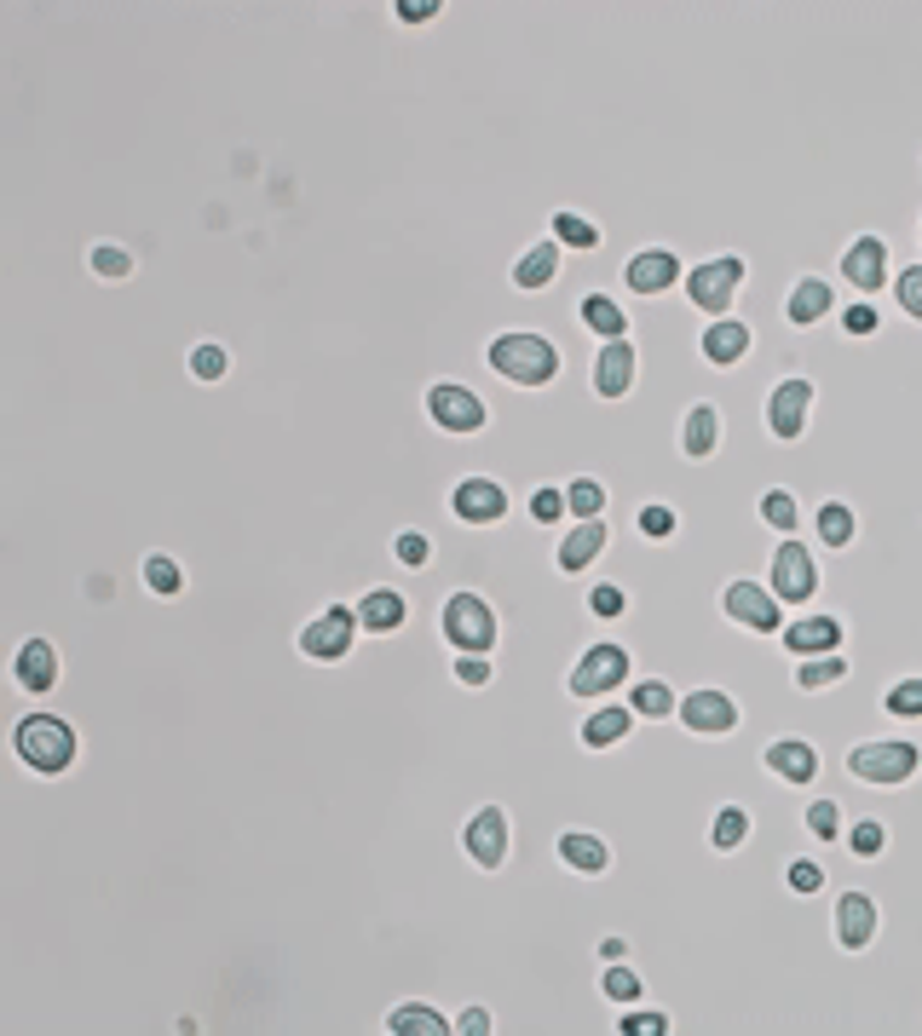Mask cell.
I'll return each instance as SVG.
<instances>
[{
    "label": "cell",
    "mask_w": 922,
    "mask_h": 1036,
    "mask_svg": "<svg viewBox=\"0 0 922 1036\" xmlns=\"http://www.w3.org/2000/svg\"><path fill=\"white\" fill-rule=\"evenodd\" d=\"M490 369L502 380H513V386H548L559 375V352L543 334H496Z\"/></svg>",
    "instance_id": "6da1fadb"
},
{
    "label": "cell",
    "mask_w": 922,
    "mask_h": 1036,
    "mask_svg": "<svg viewBox=\"0 0 922 1036\" xmlns=\"http://www.w3.org/2000/svg\"><path fill=\"white\" fill-rule=\"evenodd\" d=\"M17 755H24L35 771H64L75 760V731L64 720H52V715H29V720H17Z\"/></svg>",
    "instance_id": "7a4b0ae2"
},
{
    "label": "cell",
    "mask_w": 922,
    "mask_h": 1036,
    "mask_svg": "<svg viewBox=\"0 0 922 1036\" xmlns=\"http://www.w3.org/2000/svg\"><path fill=\"white\" fill-rule=\"evenodd\" d=\"M841 674H848V662H841L836 651H825V657H813V662L796 668V685H801V691H818V685H836Z\"/></svg>",
    "instance_id": "d6a6232c"
},
{
    "label": "cell",
    "mask_w": 922,
    "mask_h": 1036,
    "mask_svg": "<svg viewBox=\"0 0 922 1036\" xmlns=\"http://www.w3.org/2000/svg\"><path fill=\"white\" fill-rule=\"evenodd\" d=\"M750 352V329L744 322H715V329L704 334V357L709 363H738Z\"/></svg>",
    "instance_id": "83f0119b"
},
{
    "label": "cell",
    "mask_w": 922,
    "mask_h": 1036,
    "mask_svg": "<svg viewBox=\"0 0 922 1036\" xmlns=\"http://www.w3.org/2000/svg\"><path fill=\"white\" fill-rule=\"evenodd\" d=\"M589 611H594V617H623V587L599 582L594 594H589Z\"/></svg>",
    "instance_id": "ee69618b"
},
{
    "label": "cell",
    "mask_w": 922,
    "mask_h": 1036,
    "mask_svg": "<svg viewBox=\"0 0 922 1036\" xmlns=\"http://www.w3.org/2000/svg\"><path fill=\"white\" fill-rule=\"evenodd\" d=\"M836 933H841V944H848V950H865V944H871L876 904L865 899V892H848V899L836 904Z\"/></svg>",
    "instance_id": "ffe728a7"
},
{
    "label": "cell",
    "mask_w": 922,
    "mask_h": 1036,
    "mask_svg": "<svg viewBox=\"0 0 922 1036\" xmlns=\"http://www.w3.org/2000/svg\"><path fill=\"white\" fill-rule=\"evenodd\" d=\"M226 369H231V357L219 352V345H196V352H191V375L196 380H219Z\"/></svg>",
    "instance_id": "f35d334b"
},
{
    "label": "cell",
    "mask_w": 922,
    "mask_h": 1036,
    "mask_svg": "<svg viewBox=\"0 0 922 1036\" xmlns=\"http://www.w3.org/2000/svg\"><path fill=\"white\" fill-rule=\"evenodd\" d=\"M818 541H825V547H848V541H853V513H848L841 501L818 507Z\"/></svg>",
    "instance_id": "1f68e13d"
},
{
    "label": "cell",
    "mask_w": 922,
    "mask_h": 1036,
    "mask_svg": "<svg viewBox=\"0 0 922 1036\" xmlns=\"http://www.w3.org/2000/svg\"><path fill=\"white\" fill-rule=\"evenodd\" d=\"M427 410L445 432H478V426H485V403H478L468 386H450V380H438L427 392Z\"/></svg>",
    "instance_id": "5b68a950"
},
{
    "label": "cell",
    "mask_w": 922,
    "mask_h": 1036,
    "mask_svg": "<svg viewBox=\"0 0 922 1036\" xmlns=\"http://www.w3.org/2000/svg\"><path fill=\"white\" fill-rule=\"evenodd\" d=\"M357 622L375 627V634H392V627L404 622V599H398L392 587H375V594H364V605H357Z\"/></svg>",
    "instance_id": "d4e9b609"
},
{
    "label": "cell",
    "mask_w": 922,
    "mask_h": 1036,
    "mask_svg": "<svg viewBox=\"0 0 922 1036\" xmlns=\"http://www.w3.org/2000/svg\"><path fill=\"white\" fill-rule=\"evenodd\" d=\"M629 703H634V715H646V720H657V715H669V708H675V697H669L664 680H640Z\"/></svg>",
    "instance_id": "836d02e7"
},
{
    "label": "cell",
    "mask_w": 922,
    "mask_h": 1036,
    "mask_svg": "<svg viewBox=\"0 0 922 1036\" xmlns=\"http://www.w3.org/2000/svg\"><path fill=\"white\" fill-rule=\"evenodd\" d=\"M790 322H801V329H808V322H818L830 312V282H818V277H808V282H796V294H790Z\"/></svg>",
    "instance_id": "4316f807"
},
{
    "label": "cell",
    "mask_w": 922,
    "mask_h": 1036,
    "mask_svg": "<svg viewBox=\"0 0 922 1036\" xmlns=\"http://www.w3.org/2000/svg\"><path fill=\"white\" fill-rule=\"evenodd\" d=\"M554 277H559V242H536L513 266V289H548Z\"/></svg>",
    "instance_id": "7402d4cb"
},
{
    "label": "cell",
    "mask_w": 922,
    "mask_h": 1036,
    "mask_svg": "<svg viewBox=\"0 0 922 1036\" xmlns=\"http://www.w3.org/2000/svg\"><path fill=\"white\" fill-rule=\"evenodd\" d=\"M583 322H589L594 334H606V340H623V329H629L623 312H617L606 294H589V300H583Z\"/></svg>",
    "instance_id": "4dcf8cb0"
},
{
    "label": "cell",
    "mask_w": 922,
    "mask_h": 1036,
    "mask_svg": "<svg viewBox=\"0 0 922 1036\" xmlns=\"http://www.w3.org/2000/svg\"><path fill=\"white\" fill-rule=\"evenodd\" d=\"M606 997H617V1002H634V997H640V979H634L629 967H611V973H606Z\"/></svg>",
    "instance_id": "7dc6e473"
},
{
    "label": "cell",
    "mask_w": 922,
    "mask_h": 1036,
    "mask_svg": "<svg viewBox=\"0 0 922 1036\" xmlns=\"http://www.w3.org/2000/svg\"><path fill=\"white\" fill-rule=\"evenodd\" d=\"M629 731V708H599V715H589V726H583V743L589 748H606V743H617Z\"/></svg>",
    "instance_id": "f546056e"
},
{
    "label": "cell",
    "mask_w": 922,
    "mask_h": 1036,
    "mask_svg": "<svg viewBox=\"0 0 922 1036\" xmlns=\"http://www.w3.org/2000/svg\"><path fill=\"white\" fill-rule=\"evenodd\" d=\"M566 507H571L577 519H599V513H606V490H599L594 478H577L571 490H566Z\"/></svg>",
    "instance_id": "e575fe53"
},
{
    "label": "cell",
    "mask_w": 922,
    "mask_h": 1036,
    "mask_svg": "<svg viewBox=\"0 0 922 1036\" xmlns=\"http://www.w3.org/2000/svg\"><path fill=\"white\" fill-rule=\"evenodd\" d=\"M456 1031H468V1036H485L490 1031V1013L485 1008H468V1013H461V1025Z\"/></svg>",
    "instance_id": "6f0895ef"
},
{
    "label": "cell",
    "mask_w": 922,
    "mask_h": 1036,
    "mask_svg": "<svg viewBox=\"0 0 922 1036\" xmlns=\"http://www.w3.org/2000/svg\"><path fill=\"white\" fill-rule=\"evenodd\" d=\"M680 720H687V731H732L738 703L720 697V691H692V697L680 703Z\"/></svg>",
    "instance_id": "9a60e30c"
},
{
    "label": "cell",
    "mask_w": 922,
    "mask_h": 1036,
    "mask_svg": "<svg viewBox=\"0 0 922 1036\" xmlns=\"http://www.w3.org/2000/svg\"><path fill=\"white\" fill-rule=\"evenodd\" d=\"M761 519H767L773 524V531H796V501H790V490H767V496H761Z\"/></svg>",
    "instance_id": "d590c367"
},
{
    "label": "cell",
    "mask_w": 922,
    "mask_h": 1036,
    "mask_svg": "<svg viewBox=\"0 0 922 1036\" xmlns=\"http://www.w3.org/2000/svg\"><path fill=\"white\" fill-rule=\"evenodd\" d=\"M629 674V657L617 651V645H594V651L571 668V691L577 697H606L611 685H623Z\"/></svg>",
    "instance_id": "52a82bcc"
},
{
    "label": "cell",
    "mask_w": 922,
    "mask_h": 1036,
    "mask_svg": "<svg viewBox=\"0 0 922 1036\" xmlns=\"http://www.w3.org/2000/svg\"><path fill=\"white\" fill-rule=\"evenodd\" d=\"M145 582L156 587V594H179V582H185V576H179V564H173V559L156 553V559H145Z\"/></svg>",
    "instance_id": "ab89813d"
},
{
    "label": "cell",
    "mask_w": 922,
    "mask_h": 1036,
    "mask_svg": "<svg viewBox=\"0 0 922 1036\" xmlns=\"http://www.w3.org/2000/svg\"><path fill=\"white\" fill-rule=\"evenodd\" d=\"M848 766H853V778H865V783H906L922 766V748L917 743H859L848 755Z\"/></svg>",
    "instance_id": "277c9868"
},
{
    "label": "cell",
    "mask_w": 922,
    "mask_h": 1036,
    "mask_svg": "<svg viewBox=\"0 0 922 1036\" xmlns=\"http://www.w3.org/2000/svg\"><path fill=\"white\" fill-rule=\"evenodd\" d=\"M456 680H461V685H485V680H490V662L473 657V651H461V657H456Z\"/></svg>",
    "instance_id": "bcb514c9"
},
{
    "label": "cell",
    "mask_w": 922,
    "mask_h": 1036,
    "mask_svg": "<svg viewBox=\"0 0 922 1036\" xmlns=\"http://www.w3.org/2000/svg\"><path fill=\"white\" fill-rule=\"evenodd\" d=\"M554 236L559 242H566V248H594V226H589V219H577V214H554Z\"/></svg>",
    "instance_id": "8d00e7d4"
},
{
    "label": "cell",
    "mask_w": 922,
    "mask_h": 1036,
    "mask_svg": "<svg viewBox=\"0 0 922 1036\" xmlns=\"http://www.w3.org/2000/svg\"><path fill=\"white\" fill-rule=\"evenodd\" d=\"M427 553H433V547H427V536H398V559H404L410 564V571H415V564H427Z\"/></svg>",
    "instance_id": "f5cc1de1"
},
{
    "label": "cell",
    "mask_w": 922,
    "mask_h": 1036,
    "mask_svg": "<svg viewBox=\"0 0 922 1036\" xmlns=\"http://www.w3.org/2000/svg\"><path fill=\"white\" fill-rule=\"evenodd\" d=\"M882 846H888V836H882V824H859V829H853V852H859V858H876Z\"/></svg>",
    "instance_id": "c3c4849f"
},
{
    "label": "cell",
    "mask_w": 922,
    "mask_h": 1036,
    "mask_svg": "<svg viewBox=\"0 0 922 1036\" xmlns=\"http://www.w3.org/2000/svg\"><path fill=\"white\" fill-rule=\"evenodd\" d=\"M744 282V259H715V266H697L692 271V306L697 312H727V300H732V289Z\"/></svg>",
    "instance_id": "ba28073f"
},
{
    "label": "cell",
    "mask_w": 922,
    "mask_h": 1036,
    "mask_svg": "<svg viewBox=\"0 0 922 1036\" xmlns=\"http://www.w3.org/2000/svg\"><path fill=\"white\" fill-rule=\"evenodd\" d=\"M767 766L778 771L785 783H813V771H818V755L801 738H778L773 748H767Z\"/></svg>",
    "instance_id": "44dd1931"
},
{
    "label": "cell",
    "mask_w": 922,
    "mask_h": 1036,
    "mask_svg": "<svg viewBox=\"0 0 922 1036\" xmlns=\"http://www.w3.org/2000/svg\"><path fill=\"white\" fill-rule=\"evenodd\" d=\"M387 1031H398V1036H445V1031H456V1025H445L433 1008H398L392 1020H387Z\"/></svg>",
    "instance_id": "f1b7e54d"
},
{
    "label": "cell",
    "mask_w": 922,
    "mask_h": 1036,
    "mask_svg": "<svg viewBox=\"0 0 922 1036\" xmlns=\"http://www.w3.org/2000/svg\"><path fill=\"white\" fill-rule=\"evenodd\" d=\"M841 277L853 282V289H882V277H888V248H882L876 236H859L853 248H848V259H841Z\"/></svg>",
    "instance_id": "2e32d148"
},
{
    "label": "cell",
    "mask_w": 922,
    "mask_h": 1036,
    "mask_svg": "<svg viewBox=\"0 0 922 1036\" xmlns=\"http://www.w3.org/2000/svg\"><path fill=\"white\" fill-rule=\"evenodd\" d=\"M93 271H98V277H128V271H133V254H128V248H110V242H105V248H93Z\"/></svg>",
    "instance_id": "60d3db41"
},
{
    "label": "cell",
    "mask_w": 922,
    "mask_h": 1036,
    "mask_svg": "<svg viewBox=\"0 0 922 1036\" xmlns=\"http://www.w3.org/2000/svg\"><path fill=\"white\" fill-rule=\"evenodd\" d=\"M445 639L456 645V651H490L496 645V617H490V605L485 599H473V594H456L445 605Z\"/></svg>",
    "instance_id": "3957f363"
},
{
    "label": "cell",
    "mask_w": 922,
    "mask_h": 1036,
    "mask_svg": "<svg viewBox=\"0 0 922 1036\" xmlns=\"http://www.w3.org/2000/svg\"><path fill=\"white\" fill-rule=\"evenodd\" d=\"M750 836V818H744V812H738V806H727V812H720V818H715V846L720 852H732L738 841H744Z\"/></svg>",
    "instance_id": "74e56055"
},
{
    "label": "cell",
    "mask_w": 922,
    "mask_h": 1036,
    "mask_svg": "<svg viewBox=\"0 0 922 1036\" xmlns=\"http://www.w3.org/2000/svg\"><path fill=\"white\" fill-rule=\"evenodd\" d=\"M727 617L755 627V634H773V627L785 622V617H778V599L767 594V587H755V582H732L727 587Z\"/></svg>",
    "instance_id": "8fae6325"
},
{
    "label": "cell",
    "mask_w": 922,
    "mask_h": 1036,
    "mask_svg": "<svg viewBox=\"0 0 922 1036\" xmlns=\"http://www.w3.org/2000/svg\"><path fill=\"white\" fill-rule=\"evenodd\" d=\"M813 587H818L813 553H808L801 541H785V547L773 553V594L790 599V605H801V599H813Z\"/></svg>",
    "instance_id": "8992f818"
},
{
    "label": "cell",
    "mask_w": 922,
    "mask_h": 1036,
    "mask_svg": "<svg viewBox=\"0 0 922 1036\" xmlns=\"http://www.w3.org/2000/svg\"><path fill=\"white\" fill-rule=\"evenodd\" d=\"M899 306H906L911 317H922V266H911L906 277H899Z\"/></svg>",
    "instance_id": "f6af8a7d"
},
{
    "label": "cell",
    "mask_w": 922,
    "mask_h": 1036,
    "mask_svg": "<svg viewBox=\"0 0 922 1036\" xmlns=\"http://www.w3.org/2000/svg\"><path fill=\"white\" fill-rule=\"evenodd\" d=\"M17 680H24L29 691H47L58 680V651L47 639H29L24 651H17Z\"/></svg>",
    "instance_id": "603a6c76"
},
{
    "label": "cell",
    "mask_w": 922,
    "mask_h": 1036,
    "mask_svg": "<svg viewBox=\"0 0 922 1036\" xmlns=\"http://www.w3.org/2000/svg\"><path fill=\"white\" fill-rule=\"evenodd\" d=\"M461 841H468V852H473L485 869L502 864V858H508V818H502V806H485V812H478Z\"/></svg>",
    "instance_id": "4fadbf2b"
},
{
    "label": "cell",
    "mask_w": 922,
    "mask_h": 1036,
    "mask_svg": "<svg viewBox=\"0 0 922 1036\" xmlns=\"http://www.w3.org/2000/svg\"><path fill=\"white\" fill-rule=\"evenodd\" d=\"M808 829H813L818 841H836V829H841V812H836L830 801H813V806H808Z\"/></svg>",
    "instance_id": "b9f144b4"
},
{
    "label": "cell",
    "mask_w": 922,
    "mask_h": 1036,
    "mask_svg": "<svg viewBox=\"0 0 922 1036\" xmlns=\"http://www.w3.org/2000/svg\"><path fill=\"white\" fill-rule=\"evenodd\" d=\"M785 645L796 657H825V651L841 645V622L836 617H801V622L785 627Z\"/></svg>",
    "instance_id": "e0dca14e"
},
{
    "label": "cell",
    "mask_w": 922,
    "mask_h": 1036,
    "mask_svg": "<svg viewBox=\"0 0 922 1036\" xmlns=\"http://www.w3.org/2000/svg\"><path fill=\"white\" fill-rule=\"evenodd\" d=\"M640 531H646V536H669L675 513H669V507H640Z\"/></svg>",
    "instance_id": "816d5d0a"
},
{
    "label": "cell",
    "mask_w": 922,
    "mask_h": 1036,
    "mask_svg": "<svg viewBox=\"0 0 922 1036\" xmlns=\"http://www.w3.org/2000/svg\"><path fill=\"white\" fill-rule=\"evenodd\" d=\"M634 380V345L629 340H606L594 357V392L599 398H623Z\"/></svg>",
    "instance_id": "5bb4252c"
},
{
    "label": "cell",
    "mask_w": 922,
    "mask_h": 1036,
    "mask_svg": "<svg viewBox=\"0 0 922 1036\" xmlns=\"http://www.w3.org/2000/svg\"><path fill=\"white\" fill-rule=\"evenodd\" d=\"M808 398H813V386L808 380H778L773 386V403H767V426H773V438H801V426H808Z\"/></svg>",
    "instance_id": "30bf717a"
},
{
    "label": "cell",
    "mask_w": 922,
    "mask_h": 1036,
    "mask_svg": "<svg viewBox=\"0 0 922 1036\" xmlns=\"http://www.w3.org/2000/svg\"><path fill=\"white\" fill-rule=\"evenodd\" d=\"M715 438H720V415L709 410V403H697V410L687 415V426H680V450L697 461V455L715 450Z\"/></svg>",
    "instance_id": "484cf974"
},
{
    "label": "cell",
    "mask_w": 922,
    "mask_h": 1036,
    "mask_svg": "<svg viewBox=\"0 0 922 1036\" xmlns=\"http://www.w3.org/2000/svg\"><path fill=\"white\" fill-rule=\"evenodd\" d=\"M617 1031H623V1036H657V1031H669V1020H664V1013H629Z\"/></svg>",
    "instance_id": "f907efd6"
},
{
    "label": "cell",
    "mask_w": 922,
    "mask_h": 1036,
    "mask_svg": "<svg viewBox=\"0 0 922 1036\" xmlns=\"http://www.w3.org/2000/svg\"><path fill=\"white\" fill-rule=\"evenodd\" d=\"M559 513H566V496H559V490H536V496H531V519L554 524Z\"/></svg>",
    "instance_id": "681fc988"
},
{
    "label": "cell",
    "mask_w": 922,
    "mask_h": 1036,
    "mask_svg": "<svg viewBox=\"0 0 922 1036\" xmlns=\"http://www.w3.org/2000/svg\"><path fill=\"white\" fill-rule=\"evenodd\" d=\"M559 858H566L571 869H589V876H599V869L611 864V852L599 836H583V829H571V836H559Z\"/></svg>",
    "instance_id": "cb8c5ba5"
},
{
    "label": "cell",
    "mask_w": 922,
    "mask_h": 1036,
    "mask_svg": "<svg viewBox=\"0 0 922 1036\" xmlns=\"http://www.w3.org/2000/svg\"><path fill=\"white\" fill-rule=\"evenodd\" d=\"M790 887H796V892H818V887H825V876H818V864L801 858V864H790Z\"/></svg>",
    "instance_id": "db71d44e"
},
{
    "label": "cell",
    "mask_w": 922,
    "mask_h": 1036,
    "mask_svg": "<svg viewBox=\"0 0 922 1036\" xmlns=\"http://www.w3.org/2000/svg\"><path fill=\"white\" fill-rule=\"evenodd\" d=\"M841 322H848V334H871V329H876V312H871V306H853Z\"/></svg>",
    "instance_id": "9f6ffc18"
},
{
    "label": "cell",
    "mask_w": 922,
    "mask_h": 1036,
    "mask_svg": "<svg viewBox=\"0 0 922 1036\" xmlns=\"http://www.w3.org/2000/svg\"><path fill=\"white\" fill-rule=\"evenodd\" d=\"M675 277H680V259H675L669 248H652V254H634V259H629V289H634V294H664Z\"/></svg>",
    "instance_id": "d6986e66"
},
{
    "label": "cell",
    "mask_w": 922,
    "mask_h": 1036,
    "mask_svg": "<svg viewBox=\"0 0 922 1036\" xmlns=\"http://www.w3.org/2000/svg\"><path fill=\"white\" fill-rule=\"evenodd\" d=\"M606 519H583L577 531L559 541V571H583V564H594L599 553H606Z\"/></svg>",
    "instance_id": "ac0fdd59"
},
{
    "label": "cell",
    "mask_w": 922,
    "mask_h": 1036,
    "mask_svg": "<svg viewBox=\"0 0 922 1036\" xmlns=\"http://www.w3.org/2000/svg\"><path fill=\"white\" fill-rule=\"evenodd\" d=\"M352 627L357 617L352 611H324L306 634H300V651L317 657V662H335V657H347V645H352Z\"/></svg>",
    "instance_id": "7c38bea8"
},
{
    "label": "cell",
    "mask_w": 922,
    "mask_h": 1036,
    "mask_svg": "<svg viewBox=\"0 0 922 1036\" xmlns=\"http://www.w3.org/2000/svg\"><path fill=\"white\" fill-rule=\"evenodd\" d=\"M433 12H438L433 0H398V17H404V24H427Z\"/></svg>",
    "instance_id": "11a10c76"
},
{
    "label": "cell",
    "mask_w": 922,
    "mask_h": 1036,
    "mask_svg": "<svg viewBox=\"0 0 922 1036\" xmlns=\"http://www.w3.org/2000/svg\"><path fill=\"white\" fill-rule=\"evenodd\" d=\"M450 507H456V519H468V524H496L508 513V490L496 478H461Z\"/></svg>",
    "instance_id": "9c48e42d"
},
{
    "label": "cell",
    "mask_w": 922,
    "mask_h": 1036,
    "mask_svg": "<svg viewBox=\"0 0 922 1036\" xmlns=\"http://www.w3.org/2000/svg\"><path fill=\"white\" fill-rule=\"evenodd\" d=\"M888 708H894V715H922V680H906V685H894L888 691Z\"/></svg>",
    "instance_id": "7bdbcfd3"
}]
</instances>
